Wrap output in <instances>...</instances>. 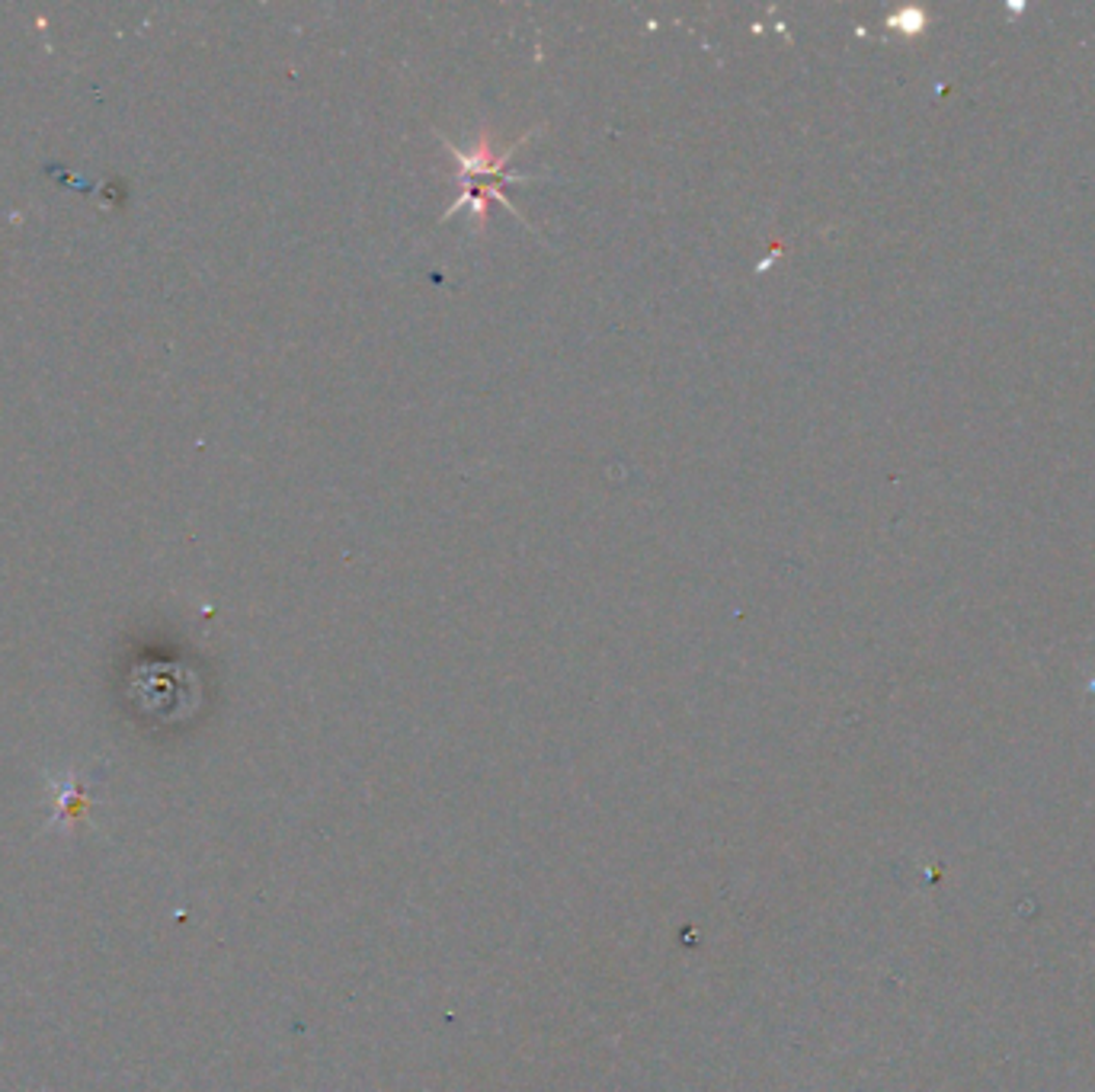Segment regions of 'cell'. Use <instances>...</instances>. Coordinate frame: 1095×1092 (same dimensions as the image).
Here are the masks:
<instances>
[{"mask_svg": "<svg viewBox=\"0 0 1095 1092\" xmlns=\"http://www.w3.org/2000/svg\"><path fill=\"white\" fill-rule=\"evenodd\" d=\"M436 135H439V132H436ZM532 135H536V132H528L525 138L513 141V144L503 147V151L494 144L490 132H481L477 144H471L468 151H465V147H456V141H448L445 135H439V141L451 151V158L459 161V183H462V196L456 199V206H448V209L442 212V221L451 218L456 212H462V209H468V212L474 215V221H477V231L484 235V231H487V221H490V202H497V206L510 209L516 218H522V212L507 199L503 186H510V183H528V180H532V176H519V173H510V170H507V164L513 161V155H516V151H519L528 138H532ZM522 221H525V218H522ZM525 224H528V221H525ZM528 228H532V224H528Z\"/></svg>", "mask_w": 1095, "mask_h": 1092, "instance_id": "1", "label": "cell"}]
</instances>
